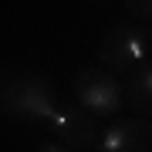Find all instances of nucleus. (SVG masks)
Wrapping results in <instances>:
<instances>
[{"label": "nucleus", "instance_id": "6", "mask_svg": "<svg viewBox=\"0 0 152 152\" xmlns=\"http://www.w3.org/2000/svg\"><path fill=\"white\" fill-rule=\"evenodd\" d=\"M122 91H125V105L139 118H152V61H142L139 68L125 75Z\"/></svg>", "mask_w": 152, "mask_h": 152}, {"label": "nucleus", "instance_id": "3", "mask_svg": "<svg viewBox=\"0 0 152 152\" xmlns=\"http://www.w3.org/2000/svg\"><path fill=\"white\" fill-rule=\"evenodd\" d=\"M71 91H75V102L88 108L98 118H108V115H118L122 102H125V91H122V81L105 68H78L75 71V81H71Z\"/></svg>", "mask_w": 152, "mask_h": 152}, {"label": "nucleus", "instance_id": "7", "mask_svg": "<svg viewBox=\"0 0 152 152\" xmlns=\"http://www.w3.org/2000/svg\"><path fill=\"white\" fill-rule=\"evenodd\" d=\"M125 10L135 20H152V0H125Z\"/></svg>", "mask_w": 152, "mask_h": 152}, {"label": "nucleus", "instance_id": "1", "mask_svg": "<svg viewBox=\"0 0 152 152\" xmlns=\"http://www.w3.org/2000/svg\"><path fill=\"white\" fill-rule=\"evenodd\" d=\"M58 105V91L44 75L14 64L0 68V115L14 122H48Z\"/></svg>", "mask_w": 152, "mask_h": 152}, {"label": "nucleus", "instance_id": "2", "mask_svg": "<svg viewBox=\"0 0 152 152\" xmlns=\"http://www.w3.org/2000/svg\"><path fill=\"white\" fill-rule=\"evenodd\" d=\"M152 51V27L149 24H118L98 44V68L112 75H129L142 61H149Z\"/></svg>", "mask_w": 152, "mask_h": 152}, {"label": "nucleus", "instance_id": "4", "mask_svg": "<svg viewBox=\"0 0 152 152\" xmlns=\"http://www.w3.org/2000/svg\"><path fill=\"white\" fill-rule=\"evenodd\" d=\"M44 125L54 132V139L64 149H98V142H102V135H105L98 115L81 108L78 102H61Z\"/></svg>", "mask_w": 152, "mask_h": 152}, {"label": "nucleus", "instance_id": "8", "mask_svg": "<svg viewBox=\"0 0 152 152\" xmlns=\"http://www.w3.org/2000/svg\"><path fill=\"white\" fill-rule=\"evenodd\" d=\"M34 152H68L64 145H41V149H34Z\"/></svg>", "mask_w": 152, "mask_h": 152}, {"label": "nucleus", "instance_id": "5", "mask_svg": "<svg viewBox=\"0 0 152 152\" xmlns=\"http://www.w3.org/2000/svg\"><path fill=\"white\" fill-rule=\"evenodd\" d=\"M95 152H152V118H118L105 129Z\"/></svg>", "mask_w": 152, "mask_h": 152}]
</instances>
